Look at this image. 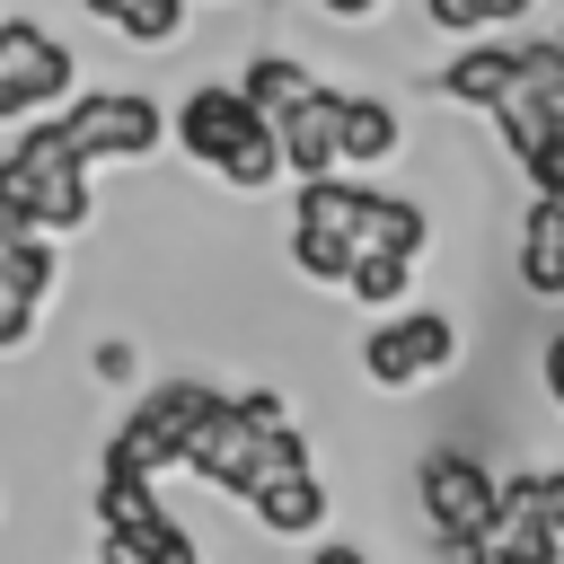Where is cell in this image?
<instances>
[{
	"label": "cell",
	"mask_w": 564,
	"mask_h": 564,
	"mask_svg": "<svg viewBox=\"0 0 564 564\" xmlns=\"http://www.w3.org/2000/svg\"><path fill=\"white\" fill-rule=\"evenodd\" d=\"M220 405V388H203V379H159L150 397H141V414L132 423H115V441H106V467L115 476H167L176 458H185V441H194V423Z\"/></svg>",
	"instance_id": "6da1fadb"
},
{
	"label": "cell",
	"mask_w": 564,
	"mask_h": 564,
	"mask_svg": "<svg viewBox=\"0 0 564 564\" xmlns=\"http://www.w3.org/2000/svg\"><path fill=\"white\" fill-rule=\"evenodd\" d=\"M62 132L79 141L88 167H132V159H150L167 141V123H159V106L141 88H88V97H70L62 106Z\"/></svg>",
	"instance_id": "7a4b0ae2"
},
{
	"label": "cell",
	"mask_w": 564,
	"mask_h": 564,
	"mask_svg": "<svg viewBox=\"0 0 564 564\" xmlns=\"http://www.w3.org/2000/svg\"><path fill=\"white\" fill-rule=\"evenodd\" d=\"M97 538L132 546L141 564H203L194 529L167 520V502L150 494V476H115V467H97Z\"/></svg>",
	"instance_id": "3957f363"
},
{
	"label": "cell",
	"mask_w": 564,
	"mask_h": 564,
	"mask_svg": "<svg viewBox=\"0 0 564 564\" xmlns=\"http://www.w3.org/2000/svg\"><path fill=\"white\" fill-rule=\"evenodd\" d=\"M414 494H423V520H432L441 538H485L494 511H502V476H494L476 449H423Z\"/></svg>",
	"instance_id": "277c9868"
},
{
	"label": "cell",
	"mask_w": 564,
	"mask_h": 564,
	"mask_svg": "<svg viewBox=\"0 0 564 564\" xmlns=\"http://www.w3.org/2000/svg\"><path fill=\"white\" fill-rule=\"evenodd\" d=\"M70 44H53L35 18H0V123L53 115V97H70Z\"/></svg>",
	"instance_id": "5b68a950"
},
{
	"label": "cell",
	"mask_w": 564,
	"mask_h": 564,
	"mask_svg": "<svg viewBox=\"0 0 564 564\" xmlns=\"http://www.w3.org/2000/svg\"><path fill=\"white\" fill-rule=\"evenodd\" d=\"M449 361H458V317H441V308H397V317H379L370 344H361V370H370L379 388H423V379L449 370Z\"/></svg>",
	"instance_id": "8992f818"
},
{
	"label": "cell",
	"mask_w": 564,
	"mask_h": 564,
	"mask_svg": "<svg viewBox=\"0 0 564 564\" xmlns=\"http://www.w3.org/2000/svg\"><path fill=\"white\" fill-rule=\"evenodd\" d=\"M247 123H256V106L238 97V79H203V88H185V106H176V150L203 159V167H220V150H229Z\"/></svg>",
	"instance_id": "52a82bcc"
},
{
	"label": "cell",
	"mask_w": 564,
	"mask_h": 564,
	"mask_svg": "<svg viewBox=\"0 0 564 564\" xmlns=\"http://www.w3.org/2000/svg\"><path fill=\"white\" fill-rule=\"evenodd\" d=\"M247 511H256L264 538H317V520H326L335 502H326V476H317V467H282V476H264V485L247 494Z\"/></svg>",
	"instance_id": "ba28073f"
},
{
	"label": "cell",
	"mask_w": 564,
	"mask_h": 564,
	"mask_svg": "<svg viewBox=\"0 0 564 564\" xmlns=\"http://www.w3.org/2000/svg\"><path fill=\"white\" fill-rule=\"evenodd\" d=\"M273 141H282V176H326V167H344L335 159V88H308L282 123H273Z\"/></svg>",
	"instance_id": "9c48e42d"
},
{
	"label": "cell",
	"mask_w": 564,
	"mask_h": 564,
	"mask_svg": "<svg viewBox=\"0 0 564 564\" xmlns=\"http://www.w3.org/2000/svg\"><path fill=\"white\" fill-rule=\"evenodd\" d=\"M397 141H405V123H397L388 97L335 88V159H344V167H379V159H397Z\"/></svg>",
	"instance_id": "30bf717a"
},
{
	"label": "cell",
	"mask_w": 564,
	"mask_h": 564,
	"mask_svg": "<svg viewBox=\"0 0 564 564\" xmlns=\"http://www.w3.org/2000/svg\"><path fill=\"white\" fill-rule=\"evenodd\" d=\"M520 282L538 300H564V194H529L520 220Z\"/></svg>",
	"instance_id": "8fae6325"
},
{
	"label": "cell",
	"mask_w": 564,
	"mask_h": 564,
	"mask_svg": "<svg viewBox=\"0 0 564 564\" xmlns=\"http://www.w3.org/2000/svg\"><path fill=\"white\" fill-rule=\"evenodd\" d=\"M511 79H520V44H458V53H449V70H441V97L485 115Z\"/></svg>",
	"instance_id": "7c38bea8"
},
{
	"label": "cell",
	"mask_w": 564,
	"mask_h": 564,
	"mask_svg": "<svg viewBox=\"0 0 564 564\" xmlns=\"http://www.w3.org/2000/svg\"><path fill=\"white\" fill-rule=\"evenodd\" d=\"M308 88H317V79H308V70H300L291 53H256V62L238 70V97H247V106H256L264 123H282V115H291V106H300Z\"/></svg>",
	"instance_id": "4fadbf2b"
},
{
	"label": "cell",
	"mask_w": 564,
	"mask_h": 564,
	"mask_svg": "<svg viewBox=\"0 0 564 564\" xmlns=\"http://www.w3.org/2000/svg\"><path fill=\"white\" fill-rule=\"evenodd\" d=\"M485 115H494V132H502V150H511V159H529V150H538L546 132H555V106H546V97H538L529 79H511V88H502V97H494Z\"/></svg>",
	"instance_id": "5bb4252c"
},
{
	"label": "cell",
	"mask_w": 564,
	"mask_h": 564,
	"mask_svg": "<svg viewBox=\"0 0 564 564\" xmlns=\"http://www.w3.org/2000/svg\"><path fill=\"white\" fill-rule=\"evenodd\" d=\"M212 176H220V185H238V194H264V185L282 176V141H273V123L256 115V123L220 150V167H212Z\"/></svg>",
	"instance_id": "9a60e30c"
},
{
	"label": "cell",
	"mask_w": 564,
	"mask_h": 564,
	"mask_svg": "<svg viewBox=\"0 0 564 564\" xmlns=\"http://www.w3.org/2000/svg\"><path fill=\"white\" fill-rule=\"evenodd\" d=\"M361 247L423 256V247H432V220H423V203H405V194H370V212H361Z\"/></svg>",
	"instance_id": "2e32d148"
},
{
	"label": "cell",
	"mask_w": 564,
	"mask_h": 564,
	"mask_svg": "<svg viewBox=\"0 0 564 564\" xmlns=\"http://www.w3.org/2000/svg\"><path fill=\"white\" fill-rule=\"evenodd\" d=\"M88 18H106L123 44H176L185 35V0H88Z\"/></svg>",
	"instance_id": "e0dca14e"
},
{
	"label": "cell",
	"mask_w": 564,
	"mask_h": 564,
	"mask_svg": "<svg viewBox=\"0 0 564 564\" xmlns=\"http://www.w3.org/2000/svg\"><path fill=\"white\" fill-rule=\"evenodd\" d=\"M405 282H414V256H388V247H361V256H352V273H344V291H352L361 308H397V300H405Z\"/></svg>",
	"instance_id": "ac0fdd59"
},
{
	"label": "cell",
	"mask_w": 564,
	"mask_h": 564,
	"mask_svg": "<svg viewBox=\"0 0 564 564\" xmlns=\"http://www.w3.org/2000/svg\"><path fill=\"white\" fill-rule=\"evenodd\" d=\"M0 282L26 291V300H44L53 291V238L44 229H0Z\"/></svg>",
	"instance_id": "d6986e66"
},
{
	"label": "cell",
	"mask_w": 564,
	"mask_h": 564,
	"mask_svg": "<svg viewBox=\"0 0 564 564\" xmlns=\"http://www.w3.org/2000/svg\"><path fill=\"white\" fill-rule=\"evenodd\" d=\"M291 264H300L308 282H335V291H344V273H352V247H344V238H326V229H291Z\"/></svg>",
	"instance_id": "ffe728a7"
},
{
	"label": "cell",
	"mask_w": 564,
	"mask_h": 564,
	"mask_svg": "<svg viewBox=\"0 0 564 564\" xmlns=\"http://www.w3.org/2000/svg\"><path fill=\"white\" fill-rule=\"evenodd\" d=\"M520 176H529V194H564V132H546V141L520 159Z\"/></svg>",
	"instance_id": "44dd1931"
},
{
	"label": "cell",
	"mask_w": 564,
	"mask_h": 564,
	"mask_svg": "<svg viewBox=\"0 0 564 564\" xmlns=\"http://www.w3.org/2000/svg\"><path fill=\"white\" fill-rule=\"evenodd\" d=\"M35 308H44V300H26V291H9V282H0V352L35 344Z\"/></svg>",
	"instance_id": "7402d4cb"
},
{
	"label": "cell",
	"mask_w": 564,
	"mask_h": 564,
	"mask_svg": "<svg viewBox=\"0 0 564 564\" xmlns=\"http://www.w3.org/2000/svg\"><path fill=\"white\" fill-rule=\"evenodd\" d=\"M423 18L449 26V35H476V26H485V0H423Z\"/></svg>",
	"instance_id": "603a6c76"
},
{
	"label": "cell",
	"mask_w": 564,
	"mask_h": 564,
	"mask_svg": "<svg viewBox=\"0 0 564 564\" xmlns=\"http://www.w3.org/2000/svg\"><path fill=\"white\" fill-rule=\"evenodd\" d=\"M538 511H546V529L564 538V467H546V476H538Z\"/></svg>",
	"instance_id": "cb8c5ba5"
},
{
	"label": "cell",
	"mask_w": 564,
	"mask_h": 564,
	"mask_svg": "<svg viewBox=\"0 0 564 564\" xmlns=\"http://www.w3.org/2000/svg\"><path fill=\"white\" fill-rule=\"evenodd\" d=\"M538 379H546V397H555V405H564V326H555V335H546V352H538Z\"/></svg>",
	"instance_id": "d4e9b609"
},
{
	"label": "cell",
	"mask_w": 564,
	"mask_h": 564,
	"mask_svg": "<svg viewBox=\"0 0 564 564\" xmlns=\"http://www.w3.org/2000/svg\"><path fill=\"white\" fill-rule=\"evenodd\" d=\"M308 564H370V555H361V546H344V538H317V546H308Z\"/></svg>",
	"instance_id": "484cf974"
},
{
	"label": "cell",
	"mask_w": 564,
	"mask_h": 564,
	"mask_svg": "<svg viewBox=\"0 0 564 564\" xmlns=\"http://www.w3.org/2000/svg\"><path fill=\"white\" fill-rule=\"evenodd\" d=\"M317 9H326V18H344V26H361V18L379 9V0H317Z\"/></svg>",
	"instance_id": "4316f807"
},
{
	"label": "cell",
	"mask_w": 564,
	"mask_h": 564,
	"mask_svg": "<svg viewBox=\"0 0 564 564\" xmlns=\"http://www.w3.org/2000/svg\"><path fill=\"white\" fill-rule=\"evenodd\" d=\"M511 18H529V0H485V26H511Z\"/></svg>",
	"instance_id": "83f0119b"
},
{
	"label": "cell",
	"mask_w": 564,
	"mask_h": 564,
	"mask_svg": "<svg viewBox=\"0 0 564 564\" xmlns=\"http://www.w3.org/2000/svg\"><path fill=\"white\" fill-rule=\"evenodd\" d=\"M97 564H141L132 546H115V538H97Z\"/></svg>",
	"instance_id": "f1b7e54d"
},
{
	"label": "cell",
	"mask_w": 564,
	"mask_h": 564,
	"mask_svg": "<svg viewBox=\"0 0 564 564\" xmlns=\"http://www.w3.org/2000/svg\"><path fill=\"white\" fill-rule=\"evenodd\" d=\"M555 53H564V35H555Z\"/></svg>",
	"instance_id": "f546056e"
}]
</instances>
